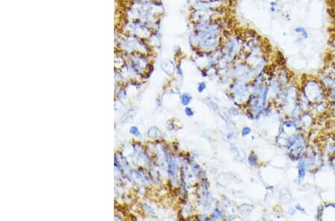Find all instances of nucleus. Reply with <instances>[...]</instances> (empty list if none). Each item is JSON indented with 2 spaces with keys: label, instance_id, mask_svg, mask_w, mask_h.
Wrapping results in <instances>:
<instances>
[{
  "label": "nucleus",
  "instance_id": "obj_1",
  "mask_svg": "<svg viewBox=\"0 0 335 221\" xmlns=\"http://www.w3.org/2000/svg\"><path fill=\"white\" fill-rule=\"evenodd\" d=\"M220 20L211 21L201 31H197L191 29L188 37V43L191 48L199 52L206 54L220 48L224 40L223 36L224 28Z\"/></svg>",
  "mask_w": 335,
  "mask_h": 221
},
{
  "label": "nucleus",
  "instance_id": "obj_2",
  "mask_svg": "<svg viewBox=\"0 0 335 221\" xmlns=\"http://www.w3.org/2000/svg\"><path fill=\"white\" fill-rule=\"evenodd\" d=\"M220 49L223 57L228 63H232L236 58L243 55L244 51V39L242 34H233L224 39Z\"/></svg>",
  "mask_w": 335,
  "mask_h": 221
},
{
  "label": "nucleus",
  "instance_id": "obj_3",
  "mask_svg": "<svg viewBox=\"0 0 335 221\" xmlns=\"http://www.w3.org/2000/svg\"><path fill=\"white\" fill-rule=\"evenodd\" d=\"M226 8H211L205 9H192L189 19L191 23L198 21L211 22L226 17Z\"/></svg>",
  "mask_w": 335,
  "mask_h": 221
},
{
  "label": "nucleus",
  "instance_id": "obj_4",
  "mask_svg": "<svg viewBox=\"0 0 335 221\" xmlns=\"http://www.w3.org/2000/svg\"><path fill=\"white\" fill-rule=\"evenodd\" d=\"M325 90L318 78L311 77L305 83L303 93L310 102H318L323 98Z\"/></svg>",
  "mask_w": 335,
  "mask_h": 221
},
{
  "label": "nucleus",
  "instance_id": "obj_5",
  "mask_svg": "<svg viewBox=\"0 0 335 221\" xmlns=\"http://www.w3.org/2000/svg\"><path fill=\"white\" fill-rule=\"evenodd\" d=\"M244 39V51L263 54V38L253 30H247L242 34Z\"/></svg>",
  "mask_w": 335,
  "mask_h": 221
},
{
  "label": "nucleus",
  "instance_id": "obj_6",
  "mask_svg": "<svg viewBox=\"0 0 335 221\" xmlns=\"http://www.w3.org/2000/svg\"><path fill=\"white\" fill-rule=\"evenodd\" d=\"M318 80L326 90H331L335 88V75L331 72L322 71L318 74Z\"/></svg>",
  "mask_w": 335,
  "mask_h": 221
},
{
  "label": "nucleus",
  "instance_id": "obj_7",
  "mask_svg": "<svg viewBox=\"0 0 335 221\" xmlns=\"http://www.w3.org/2000/svg\"><path fill=\"white\" fill-rule=\"evenodd\" d=\"M289 79H290V77H289L288 72L286 70L282 69L279 71V72L278 73L276 80L279 83V84L282 87V86H285L288 84Z\"/></svg>",
  "mask_w": 335,
  "mask_h": 221
},
{
  "label": "nucleus",
  "instance_id": "obj_8",
  "mask_svg": "<svg viewBox=\"0 0 335 221\" xmlns=\"http://www.w3.org/2000/svg\"><path fill=\"white\" fill-rule=\"evenodd\" d=\"M306 174V163L305 159H300L299 162V170H298V179L299 182H302L304 179Z\"/></svg>",
  "mask_w": 335,
  "mask_h": 221
},
{
  "label": "nucleus",
  "instance_id": "obj_9",
  "mask_svg": "<svg viewBox=\"0 0 335 221\" xmlns=\"http://www.w3.org/2000/svg\"><path fill=\"white\" fill-rule=\"evenodd\" d=\"M168 165L169 175L171 176H174L176 172H177V166L175 165V162H174L171 156L168 157Z\"/></svg>",
  "mask_w": 335,
  "mask_h": 221
},
{
  "label": "nucleus",
  "instance_id": "obj_10",
  "mask_svg": "<svg viewBox=\"0 0 335 221\" xmlns=\"http://www.w3.org/2000/svg\"><path fill=\"white\" fill-rule=\"evenodd\" d=\"M293 31H294V32L296 33V34H300V35L301 36V37H303V38L305 40H308V37H309L308 32V31L306 30V28H304L303 26L295 27L294 29H293Z\"/></svg>",
  "mask_w": 335,
  "mask_h": 221
},
{
  "label": "nucleus",
  "instance_id": "obj_11",
  "mask_svg": "<svg viewBox=\"0 0 335 221\" xmlns=\"http://www.w3.org/2000/svg\"><path fill=\"white\" fill-rule=\"evenodd\" d=\"M181 104H183L184 107H187L188 104L191 103V100H192V96L188 92H184L181 95Z\"/></svg>",
  "mask_w": 335,
  "mask_h": 221
},
{
  "label": "nucleus",
  "instance_id": "obj_12",
  "mask_svg": "<svg viewBox=\"0 0 335 221\" xmlns=\"http://www.w3.org/2000/svg\"><path fill=\"white\" fill-rule=\"evenodd\" d=\"M248 162L249 164H250V166H252V167H256V165H258V156H256V154H255L254 153H251L250 155H249L248 156Z\"/></svg>",
  "mask_w": 335,
  "mask_h": 221
},
{
  "label": "nucleus",
  "instance_id": "obj_13",
  "mask_svg": "<svg viewBox=\"0 0 335 221\" xmlns=\"http://www.w3.org/2000/svg\"><path fill=\"white\" fill-rule=\"evenodd\" d=\"M154 129H153V127H151V128L149 129L148 130V133H147V135H148V136L150 138H157L158 137L159 134H160V130H158V128L156 127H154V130H153Z\"/></svg>",
  "mask_w": 335,
  "mask_h": 221
},
{
  "label": "nucleus",
  "instance_id": "obj_14",
  "mask_svg": "<svg viewBox=\"0 0 335 221\" xmlns=\"http://www.w3.org/2000/svg\"><path fill=\"white\" fill-rule=\"evenodd\" d=\"M130 133L133 135V136H136V137L140 138L142 136L141 133H140L139 130L136 127H131L130 129Z\"/></svg>",
  "mask_w": 335,
  "mask_h": 221
},
{
  "label": "nucleus",
  "instance_id": "obj_15",
  "mask_svg": "<svg viewBox=\"0 0 335 221\" xmlns=\"http://www.w3.org/2000/svg\"><path fill=\"white\" fill-rule=\"evenodd\" d=\"M206 89V83L203 81V82L199 83L197 85V91L200 93H202Z\"/></svg>",
  "mask_w": 335,
  "mask_h": 221
},
{
  "label": "nucleus",
  "instance_id": "obj_16",
  "mask_svg": "<svg viewBox=\"0 0 335 221\" xmlns=\"http://www.w3.org/2000/svg\"><path fill=\"white\" fill-rule=\"evenodd\" d=\"M184 111H185V114H186L187 116H188V117H191V116H193L194 115V110H193L191 107H188V106L186 107Z\"/></svg>",
  "mask_w": 335,
  "mask_h": 221
},
{
  "label": "nucleus",
  "instance_id": "obj_17",
  "mask_svg": "<svg viewBox=\"0 0 335 221\" xmlns=\"http://www.w3.org/2000/svg\"><path fill=\"white\" fill-rule=\"evenodd\" d=\"M277 7H278V2L277 1H273L270 2V11L271 13H275L277 11Z\"/></svg>",
  "mask_w": 335,
  "mask_h": 221
},
{
  "label": "nucleus",
  "instance_id": "obj_18",
  "mask_svg": "<svg viewBox=\"0 0 335 221\" xmlns=\"http://www.w3.org/2000/svg\"><path fill=\"white\" fill-rule=\"evenodd\" d=\"M212 217V219H219V218L222 217L221 212H220V210H219L218 209H216L215 210H214V212H213Z\"/></svg>",
  "mask_w": 335,
  "mask_h": 221
},
{
  "label": "nucleus",
  "instance_id": "obj_19",
  "mask_svg": "<svg viewBox=\"0 0 335 221\" xmlns=\"http://www.w3.org/2000/svg\"><path fill=\"white\" fill-rule=\"evenodd\" d=\"M250 133H251V129H250V127H244L241 130V136L245 137V136H248Z\"/></svg>",
  "mask_w": 335,
  "mask_h": 221
},
{
  "label": "nucleus",
  "instance_id": "obj_20",
  "mask_svg": "<svg viewBox=\"0 0 335 221\" xmlns=\"http://www.w3.org/2000/svg\"><path fill=\"white\" fill-rule=\"evenodd\" d=\"M176 69H177V73H178L179 75H181V76L183 75V69H182L181 64H180V63L176 66Z\"/></svg>",
  "mask_w": 335,
  "mask_h": 221
},
{
  "label": "nucleus",
  "instance_id": "obj_21",
  "mask_svg": "<svg viewBox=\"0 0 335 221\" xmlns=\"http://www.w3.org/2000/svg\"><path fill=\"white\" fill-rule=\"evenodd\" d=\"M330 92H331V96L333 98V100H335V88L333 89V90H330Z\"/></svg>",
  "mask_w": 335,
  "mask_h": 221
},
{
  "label": "nucleus",
  "instance_id": "obj_22",
  "mask_svg": "<svg viewBox=\"0 0 335 221\" xmlns=\"http://www.w3.org/2000/svg\"><path fill=\"white\" fill-rule=\"evenodd\" d=\"M331 167L335 169V156L331 159Z\"/></svg>",
  "mask_w": 335,
  "mask_h": 221
},
{
  "label": "nucleus",
  "instance_id": "obj_23",
  "mask_svg": "<svg viewBox=\"0 0 335 221\" xmlns=\"http://www.w3.org/2000/svg\"><path fill=\"white\" fill-rule=\"evenodd\" d=\"M296 209L299 211H301V212H304V209H303V208H302L301 206H300V205H297V206H296Z\"/></svg>",
  "mask_w": 335,
  "mask_h": 221
}]
</instances>
